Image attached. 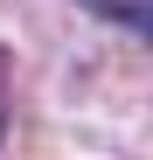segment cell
<instances>
[{"mask_svg":"<svg viewBox=\"0 0 153 160\" xmlns=\"http://www.w3.org/2000/svg\"><path fill=\"white\" fill-rule=\"evenodd\" d=\"M91 14H105V21H125V28H139L153 42V0H84Z\"/></svg>","mask_w":153,"mask_h":160,"instance_id":"obj_1","label":"cell"},{"mask_svg":"<svg viewBox=\"0 0 153 160\" xmlns=\"http://www.w3.org/2000/svg\"><path fill=\"white\" fill-rule=\"evenodd\" d=\"M0 132H7V104H0Z\"/></svg>","mask_w":153,"mask_h":160,"instance_id":"obj_2","label":"cell"}]
</instances>
